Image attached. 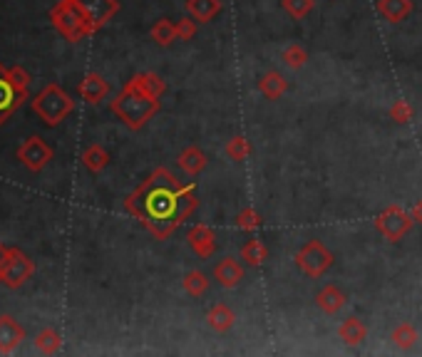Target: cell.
<instances>
[{"mask_svg":"<svg viewBox=\"0 0 422 357\" xmlns=\"http://www.w3.org/2000/svg\"><path fill=\"white\" fill-rule=\"evenodd\" d=\"M75 3L90 17V23L95 25V30H100L104 23H109V20L117 15V10H120V3H117V0H75Z\"/></svg>","mask_w":422,"mask_h":357,"instance_id":"9c48e42d","label":"cell"},{"mask_svg":"<svg viewBox=\"0 0 422 357\" xmlns=\"http://www.w3.org/2000/svg\"><path fill=\"white\" fill-rule=\"evenodd\" d=\"M390 340H393V345L400 347V350H412L415 342L420 340V335H417V328L412 323H400L395 325Z\"/></svg>","mask_w":422,"mask_h":357,"instance_id":"cb8c5ba5","label":"cell"},{"mask_svg":"<svg viewBox=\"0 0 422 357\" xmlns=\"http://www.w3.org/2000/svg\"><path fill=\"white\" fill-rule=\"evenodd\" d=\"M412 117H415V109H412L410 102H405V100L393 102V107H390V119H393L395 125H410Z\"/></svg>","mask_w":422,"mask_h":357,"instance_id":"d6a6232c","label":"cell"},{"mask_svg":"<svg viewBox=\"0 0 422 357\" xmlns=\"http://www.w3.org/2000/svg\"><path fill=\"white\" fill-rule=\"evenodd\" d=\"M283 10L296 20H303L306 15H311V10L315 8V0H281Z\"/></svg>","mask_w":422,"mask_h":357,"instance_id":"1f68e13d","label":"cell"},{"mask_svg":"<svg viewBox=\"0 0 422 357\" xmlns=\"http://www.w3.org/2000/svg\"><path fill=\"white\" fill-rule=\"evenodd\" d=\"M187 241L201 261H206V258H211V255L217 253V236H214V231H211L209 226H204V223H196V226L189 228Z\"/></svg>","mask_w":422,"mask_h":357,"instance_id":"30bf717a","label":"cell"},{"mask_svg":"<svg viewBox=\"0 0 422 357\" xmlns=\"http://www.w3.org/2000/svg\"><path fill=\"white\" fill-rule=\"evenodd\" d=\"M286 90H288V82H286L283 74L276 72V70H268V72L258 79V92H261L266 100H279Z\"/></svg>","mask_w":422,"mask_h":357,"instance_id":"44dd1931","label":"cell"},{"mask_svg":"<svg viewBox=\"0 0 422 357\" xmlns=\"http://www.w3.org/2000/svg\"><path fill=\"white\" fill-rule=\"evenodd\" d=\"M196 206H199V198H196V187L194 184H187V187H179L177 193V221H187L189 216L194 214Z\"/></svg>","mask_w":422,"mask_h":357,"instance_id":"7402d4cb","label":"cell"},{"mask_svg":"<svg viewBox=\"0 0 422 357\" xmlns=\"http://www.w3.org/2000/svg\"><path fill=\"white\" fill-rule=\"evenodd\" d=\"M182 184L177 182V176L171 174L166 166L152 171L147 182L134 193H130L125 201V209L130 211L134 219L142 221L144 228L152 231V236L164 241L174 233L179 226L177 221V193Z\"/></svg>","mask_w":422,"mask_h":357,"instance_id":"6da1fadb","label":"cell"},{"mask_svg":"<svg viewBox=\"0 0 422 357\" xmlns=\"http://www.w3.org/2000/svg\"><path fill=\"white\" fill-rule=\"evenodd\" d=\"M296 266L308 278H320L333 266V253L320 241H308L296 253Z\"/></svg>","mask_w":422,"mask_h":357,"instance_id":"52a82bcc","label":"cell"},{"mask_svg":"<svg viewBox=\"0 0 422 357\" xmlns=\"http://www.w3.org/2000/svg\"><path fill=\"white\" fill-rule=\"evenodd\" d=\"M209 285H211V280L201 271H189L187 276L182 278V288L187 290L192 298H201V295L209 290Z\"/></svg>","mask_w":422,"mask_h":357,"instance_id":"4316f807","label":"cell"},{"mask_svg":"<svg viewBox=\"0 0 422 357\" xmlns=\"http://www.w3.org/2000/svg\"><path fill=\"white\" fill-rule=\"evenodd\" d=\"M6 255H8V246L0 244V271H3V261H6Z\"/></svg>","mask_w":422,"mask_h":357,"instance_id":"74e56055","label":"cell"},{"mask_svg":"<svg viewBox=\"0 0 422 357\" xmlns=\"http://www.w3.org/2000/svg\"><path fill=\"white\" fill-rule=\"evenodd\" d=\"M206 323H209V328L214 330V333L224 335V333H228V330L234 328L236 315H234V310H231L228 306H224V303H217V306H211L209 312H206Z\"/></svg>","mask_w":422,"mask_h":357,"instance_id":"e0dca14e","label":"cell"},{"mask_svg":"<svg viewBox=\"0 0 422 357\" xmlns=\"http://www.w3.org/2000/svg\"><path fill=\"white\" fill-rule=\"evenodd\" d=\"M52 25L57 28V33L68 38L70 42H80L87 35L97 33L95 25L90 23V17L82 13V8L75 0H60L50 13Z\"/></svg>","mask_w":422,"mask_h":357,"instance_id":"3957f363","label":"cell"},{"mask_svg":"<svg viewBox=\"0 0 422 357\" xmlns=\"http://www.w3.org/2000/svg\"><path fill=\"white\" fill-rule=\"evenodd\" d=\"M206 161H209V159H206V154L201 152L199 147H194V144L184 149V152L179 154V159H177L179 169H182L184 174H189V176H199L201 171L206 169Z\"/></svg>","mask_w":422,"mask_h":357,"instance_id":"d6986e66","label":"cell"},{"mask_svg":"<svg viewBox=\"0 0 422 357\" xmlns=\"http://www.w3.org/2000/svg\"><path fill=\"white\" fill-rule=\"evenodd\" d=\"M109 107H112V112L117 114V117H120L132 132H137V129H142V127L147 125L149 119L155 117L157 112H159V100L144 95L139 87H134L132 82H127L125 90H122L120 95L109 102Z\"/></svg>","mask_w":422,"mask_h":357,"instance_id":"7a4b0ae2","label":"cell"},{"mask_svg":"<svg viewBox=\"0 0 422 357\" xmlns=\"http://www.w3.org/2000/svg\"><path fill=\"white\" fill-rule=\"evenodd\" d=\"M281 63H283L286 68H291V70H301L303 65L308 63V52L303 50L298 42H293V45H288L283 52H281Z\"/></svg>","mask_w":422,"mask_h":357,"instance_id":"f546056e","label":"cell"},{"mask_svg":"<svg viewBox=\"0 0 422 357\" xmlns=\"http://www.w3.org/2000/svg\"><path fill=\"white\" fill-rule=\"evenodd\" d=\"M345 303H348V298H345V293H343L338 285H325V288H320L318 295H315V306H318L325 315L341 312L343 308H345Z\"/></svg>","mask_w":422,"mask_h":357,"instance_id":"9a60e30c","label":"cell"},{"mask_svg":"<svg viewBox=\"0 0 422 357\" xmlns=\"http://www.w3.org/2000/svg\"><path fill=\"white\" fill-rule=\"evenodd\" d=\"M226 154L228 159H234V161H244V159L251 157V142H249L246 136H234V139L226 142Z\"/></svg>","mask_w":422,"mask_h":357,"instance_id":"4dcf8cb0","label":"cell"},{"mask_svg":"<svg viewBox=\"0 0 422 357\" xmlns=\"http://www.w3.org/2000/svg\"><path fill=\"white\" fill-rule=\"evenodd\" d=\"M410 216H412V221H415V223H422V201H417V204L412 206Z\"/></svg>","mask_w":422,"mask_h":357,"instance_id":"8d00e7d4","label":"cell"},{"mask_svg":"<svg viewBox=\"0 0 422 357\" xmlns=\"http://www.w3.org/2000/svg\"><path fill=\"white\" fill-rule=\"evenodd\" d=\"M25 340V330L10 315H0V355H10Z\"/></svg>","mask_w":422,"mask_h":357,"instance_id":"7c38bea8","label":"cell"},{"mask_svg":"<svg viewBox=\"0 0 422 357\" xmlns=\"http://www.w3.org/2000/svg\"><path fill=\"white\" fill-rule=\"evenodd\" d=\"M82 164H85L87 171H92V174H97V171H102L104 166L109 164V154L104 152L100 144H90V147L82 152Z\"/></svg>","mask_w":422,"mask_h":357,"instance_id":"d4e9b609","label":"cell"},{"mask_svg":"<svg viewBox=\"0 0 422 357\" xmlns=\"http://www.w3.org/2000/svg\"><path fill=\"white\" fill-rule=\"evenodd\" d=\"M196 35V20L192 15L189 17H182L177 23V40H182V42H187V40H192Z\"/></svg>","mask_w":422,"mask_h":357,"instance_id":"e575fe53","label":"cell"},{"mask_svg":"<svg viewBox=\"0 0 422 357\" xmlns=\"http://www.w3.org/2000/svg\"><path fill=\"white\" fill-rule=\"evenodd\" d=\"M377 13L388 23L398 25L412 13V0H377Z\"/></svg>","mask_w":422,"mask_h":357,"instance_id":"ac0fdd59","label":"cell"},{"mask_svg":"<svg viewBox=\"0 0 422 357\" xmlns=\"http://www.w3.org/2000/svg\"><path fill=\"white\" fill-rule=\"evenodd\" d=\"M28 100V90L15 87L8 77H0V125H6V119L15 112L20 104Z\"/></svg>","mask_w":422,"mask_h":357,"instance_id":"8fae6325","label":"cell"},{"mask_svg":"<svg viewBox=\"0 0 422 357\" xmlns=\"http://www.w3.org/2000/svg\"><path fill=\"white\" fill-rule=\"evenodd\" d=\"M152 40H155L157 45L169 47L171 42L177 40V23H171V20H166V17L157 20V23L152 25Z\"/></svg>","mask_w":422,"mask_h":357,"instance_id":"f1b7e54d","label":"cell"},{"mask_svg":"<svg viewBox=\"0 0 422 357\" xmlns=\"http://www.w3.org/2000/svg\"><path fill=\"white\" fill-rule=\"evenodd\" d=\"M338 338L348 347H358L368 340V328L358 317H345L341 323V328H338Z\"/></svg>","mask_w":422,"mask_h":357,"instance_id":"2e32d148","label":"cell"},{"mask_svg":"<svg viewBox=\"0 0 422 357\" xmlns=\"http://www.w3.org/2000/svg\"><path fill=\"white\" fill-rule=\"evenodd\" d=\"M77 90H80V97L85 100V102L97 104L109 95V82L102 77V74L90 72V74H85V77H82V82H80V87H77Z\"/></svg>","mask_w":422,"mask_h":357,"instance_id":"4fadbf2b","label":"cell"},{"mask_svg":"<svg viewBox=\"0 0 422 357\" xmlns=\"http://www.w3.org/2000/svg\"><path fill=\"white\" fill-rule=\"evenodd\" d=\"M412 216L410 211L400 209V206H388V209L382 211V214H377L375 219V228L377 233H380L385 241H390V244H398L400 238H405L407 233H410L412 228Z\"/></svg>","mask_w":422,"mask_h":357,"instance_id":"5b68a950","label":"cell"},{"mask_svg":"<svg viewBox=\"0 0 422 357\" xmlns=\"http://www.w3.org/2000/svg\"><path fill=\"white\" fill-rule=\"evenodd\" d=\"M236 226L241 228V231H256L258 226H261V216H258L256 209H241L239 216H236Z\"/></svg>","mask_w":422,"mask_h":357,"instance_id":"836d02e7","label":"cell"},{"mask_svg":"<svg viewBox=\"0 0 422 357\" xmlns=\"http://www.w3.org/2000/svg\"><path fill=\"white\" fill-rule=\"evenodd\" d=\"M8 79H10L13 85L15 87H20V90H28V82H30V74L25 72L23 68H10L8 70V74H6Z\"/></svg>","mask_w":422,"mask_h":357,"instance_id":"d590c367","label":"cell"},{"mask_svg":"<svg viewBox=\"0 0 422 357\" xmlns=\"http://www.w3.org/2000/svg\"><path fill=\"white\" fill-rule=\"evenodd\" d=\"M35 263L20 248H8L6 261H3V271H0V283H6L8 288H20L33 278Z\"/></svg>","mask_w":422,"mask_h":357,"instance_id":"8992f818","label":"cell"},{"mask_svg":"<svg viewBox=\"0 0 422 357\" xmlns=\"http://www.w3.org/2000/svg\"><path fill=\"white\" fill-rule=\"evenodd\" d=\"M214 280H217L221 288H236V285L244 280V268L234 258H221V261L214 266Z\"/></svg>","mask_w":422,"mask_h":357,"instance_id":"5bb4252c","label":"cell"},{"mask_svg":"<svg viewBox=\"0 0 422 357\" xmlns=\"http://www.w3.org/2000/svg\"><path fill=\"white\" fill-rule=\"evenodd\" d=\"M241 258H244L249 266H263V263L268 261V248L263 246V241L251 238V241H246L244 248H241Z\"/></svg>","mask_w":422,"mask_h":357,"instance_id":"484cf974","label":"cell"},{"mask_svg":"<svg viewBox=\"0 0 422 357\" xmlns=\"http://www.w3.org/2000/svg\"><path fill=\"white\" fill-rule=\"evenodd\" d=\"M221 10V0H187V13L196 23H209Z\"/></svg>","mask_w":422,"mask_h":357,"instance_id":"603a6c76","label":"cell"},{"mask_svg":"<svg viewBox=\"0 0 422 357\" xmlns=\"http://www.w3.org/2000/svg\"><path fill=\"white\" fill-rule=\"evenodd\" d=\"M17 159L23 161L25 169L40 171L52 159V149L42 142L40 136H30V139H25V142L20 144V149H17Z\"/></svg>","mask_w":422,"mask_h":357,"instance_id":"ba28073f","label":"cell"},{"mask_svg":"<svg viewBox=\"0 0 422 357\" xmlns=\"http://www.w3.org/2000/svg\"><path fill=\"white\" fill-rule=\"evenodd\" d=\"M130 82H132L134 87H139V90H142L144 95L155 97V100H162V95L166 92L164 79H162L157 72H137L134 77L130 79Z\"/></svg>","mask_w":422,"mask_h":357,"instance_id":"ffe728a7","label":"cell"},{"mask_svg":"<svg viewBox=\"0 0 422 357\" xmlns=\"http://www.w3.org/2000/svg\"><path fill=\"white\" fill-rule=\"evenodd\" d=\"M35 347H38L42 355H55V352H60V347H63V338H60L57 330L45 328L35 338Z\"/></svg>","mask_w":422,"mask_h":357,"instance_id":"83f0119b","label":"cell"},{"mask_svg":"<svg viewBox=\"0 0 422 357\" xmlns=\"http://www.w3.org/2000/svg\"><path fill=\"white\" fill-rule=\"evenodd\" d=\"M75 109V102L65 95V90L60 85H45L42 92L33 100V112L45 122L47 127L60 125L65 117Z\"/></svg>","mask_w":422,"mask_h":357,"instance_id":"277c9868","label":"cell"}]
</instances>
